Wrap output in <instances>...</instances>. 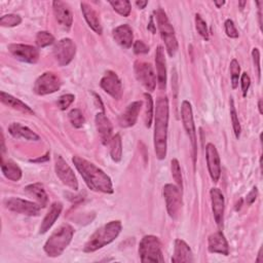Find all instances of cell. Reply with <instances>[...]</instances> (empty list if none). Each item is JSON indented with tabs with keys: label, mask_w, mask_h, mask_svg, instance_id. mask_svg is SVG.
Wrapping results in <instances>:
<instances>
[{
	"label": "cell",
	"mask_w": 263,
	"mask_h": 263,
	"mask_svg": "<svg viewBox=\"0 0 263 263\" xmlns=\"http://www.w3.org/2000/svg\"><path fill=\"white\" fill-rule=\"evenodd\" d=\"M8 132L9 134L16 139L23 138L29 141H38L40 138L39 136L33 132L31 128H29L28 126L22 125L18 122H13L8 126Z\"/></svg>",
	"instance_id": "cell-28"
},
{
	"label": "cell",
	"mask_w": 263,
	"mask_h": 263,
	"mask_svg": "<svg viewBox=\"0 0 263 263\" xmlns=\"http://www.w3.org/2000/svg\"><path fill=\"white\" fill-rule=\"evenodd\" d=\"M95 122H96L97 132L99 134L101 142L104 145L108 144L112 138V132H113V126L110 119L104 114V112H99L96 114Z\"/></svg>",
	"instance_id": "cell-19"
},
{
	"label": "cell",
	"mask_w": 263,
	"mask_h": 263,
	"mask_svg": "<svg viewBox=\"0 0 263 263\" xmlns=\"http://www.w3.org/2000/svg\"><path fill=\"white\" fill-rule=\"evenodd\" d=\"M75 97L72 93H67L64 96H61L57 102V105L59 107V109L61 110H66L74 101Z\"/></svg>",
	"instance_id": "cell-41"
},
{
	"label": "cell",
	"mask_w": 263,
	"mask_h": 263,
	"mask_svg": "<svg viewBox=\"0 0 263 263\" xmlns=\"http://www.w3.org/2000/svg\"><path fill=\"white\" fill-rule=\"evenodd\" d=\"M74 229L69 224H62L57 228L44 245V252L48 257H59L72 240Z\"/></svg>",
	"instance_id": "cell-4"
},
{
	"label": "cell",
	"mask_w": 263,
	"mask_h": 263,
	"mask_svg": "<svg viewBox=\"0 0 263 263\" xmlns=\"http://www.w3.org/2000/svg\"><path fill=\"white\" fill-rule=\"evenodd\" d=\"M208 249L211 253L222 254L224 256L229 255V246L225 235L221 230L212 233L208 238Z\"/></svg>",
	"instance_id": "cell-20"
},
{
	"label": "cell",
	"mask_w": 263,
	"mask_h": 263,
	"mask_svg": "<svg viewBox=\"0 0 263 263\" xmlns=\"http://www.w3.org/2000/svg\"><path fill=\"white\" fill-rule=\"evenodd\" d=\"M83 16L86 21V23L88 24V26L97 33V34H102L103 29H102V25L100 22V17L98 12L87 3L85 2H81L80 4Z\"/></svg>",
	"instance_id": "cell-26"
},
{
	"label": "cell",
	"mask_w": 263,
	"mask_h": 263,
	"mask_svg": "<svg viewBox=\"0 0 263 263\" xmlns=\"http://www.w3.org/2000/svg\"><path fill=\"white\" fill-rule=\"evenodd\" d=\"M205 157H206V164L209 168V174L213 182L217 183L221 176V162L220 156L214 144L209 143L205 146Z\"/></svg>",
	"instance_id": "cell-16"
},
{
	"label": "cell",
	"mask_w": 263,
	"mask_h": 263,
	"mask_svg": "<svg viewBox=\"0 0 263 263\" xmlns=\"http://www.w3.org/2000/svg\"><path fill=\"white\" fill-rule=\"evenodd\" d=\"M72 161L90 190L103 193H113L112 181L103 170L95 163L77 155L73 156Z\"/></svg>",
	"instance_id": "cell-1"
},
{
	"label": "cell",
	"mask_w": 263,
	"mask_h": 263,
	"mask_svg": "<svg viewBox=\"0 0 263 263\" xmlns=\"http://www.w3.org/2000/svg\"><path fill=\"white\" fill-rule=\"evenodd\" d=\"M148 30H150L152 33H155V32H156L155 26H154V24H153V16L150 17V22H149V25H148Z\"/></svg>",
	"instance_id": "cell-47"
},
{
	"label": "cell",
	"mask_w": 263,
	"mask_h": 263,
	"mask_svg": "<svg viewBox=\"0 0 263 263\" xmlns=\"http://www.w3.org/2000/svg\"><path fill=\"white\" fill-rule=\"evenodd\" d=\"M229 104H230V117H231L233 133L235 135V138L238 139L239 136H240V123H239V120H238V117H237V113H236L234 102H233L232 98H230Z\"/></svg>",
	"instance_id": "cell-36"
},
{
	"label": "cell",
	"mask_w": 263,
	"mask_h": 263,
	"mask_svg": "<svg viewBox=\"0 0 263 263\" xmlns=\"http://www.w3.org/2000/svg\"><path fill=\"white\" fill-rule=\"evenodd\" d=\"M101 87L110 95L113 99L119 100L122 96V84L117 76V74L113 71H107L105 75L102 77L100 81Z\"/></svg>",
	"instance_id": "cell-15"
},
{
	"label": "cell",
	"mask_w": 263,
	"mask_h": 263,
	"mask_svg": "<svg viewBox=\"0 0 263 263\" xmlns=\"http://www.w3.org/2000/svg\"><path fill=\"white\" fill-rule=\"evenodd\" d=\"M240 84H241V91H242V96L246 97L247 92L249 90V87L251 85V79L250 76L247 73H242L241 77H240Z\"/></svg>",
	"instance_id": "cell-45"
},
{
	"label": "cell",
	"mask_w": 263,
	"mask_h": 263,
	"mask_svg": "<svg viewBox=\"0 0 263 263\" xmlns=\"http://www.w3.org/2000/svg\"><path fill=\"white\" fill-rule=\"evenodd\" d=\"M0 100L4 105H6V106H8V107H10L14 110H17V111H21V112H24V113L34 114V111L27 104L22 102L20 99H16L11 95L6 93L5 91L0 92Z\"/></svg>",
	"instance_id": "cell-29"
},
{
	"label": "cell",
	"mask_w": 263,
	"mask_h": 263,
	"mask_svg": "<svg viewBox=\"0 0 263 263\" xmlns=\"http://www.w3.org/2000/svg\"><path fill=\"white\" fill-rule=\"evenodd\" d=\"M224 28H225V32L226 35L230 38H237L238 37V31L236 30L234 23L232 20L227 18L224 23Z\"/></svg>",
	"instance_id": "cell-42"
},
{
	"label": "cell",
	"mask_w": 263,
	"mask_h": 263,
	"mask_svg": "<svg viewBox=\"0 0 263 263\" xmlns=\"http://www.w3.org/2000/svg\"><path fill=\"white\" fill-rule=\"evenodd\" d=\"M110 5L113 7V9L123 16H128L130 13L132 5L130 2L127 0H120V1H110Z\"/></svg>",
	"instance_id": "cell-32"
},
{
	"label": "cell",
	"mask_w": 263,
	"mask_h": 263,
	"mask_svg": "<svg viewBox=\"0 0 263 263\" xmlns=\"http://www.w3.org/2000/svg\"><path fill=\"white\" fill-rule=\"evenodd\" d=\"M110 144V155L113 161L119 162L122 157V141L119 134L113 136L109 142Z\"/></svg>",
	"instance_id": "cell-31"
},
{
	"label": "cell",
	"mask_w": 263,
	"mask_h": 263,
	"mask_svg": "<svg viewBox=\"0 0 263 263\" xmlns=\"http://www.w3.org/2000/svg\"><path fill=\"white\" fill-rule=\"evenodd\" d=\"M154 150L156 157L162 160L166 156V140L168 126V100L159 97L156 100L154 116Z\"/></svg>",
	"instance_id": "cell-2"
},
{
	"label": "cell",
	"mask_w": 263,
	"mask_h": 263,
	"mask_svg": "<svg viewBox=\"0 0 263 263\" xmlns=\"http://www.w3.org/2000/svg\"><path fill=\"white\" fill-rule=\"evenodd\" d=\"M4 204L6 209L11 212L27 215V216H38L40 214L41 206L38 203L22 199L18 197H10L5 199Z\"/></svg>",
	"instance_id": "cell-13"
},
{
	"label": "cell",
	"mask_w": 263,
	"mask_h": 263,
	"mask_svg": "<svg viewBox=\"0 0 263 263\" xmlns=\"http://www.w3.org/2000/svg\"><path fill=\"white\" fill-rule=\"evenodd\" d=\"M52 9L54 17L60 26L63 27L65 30H69L73 22V14L70 6L64 1L58 0L52 2Z\"/></svg>",
	"instance_id": "cell-17"
},
{
	"label": "cell",
	"mask_w": 263,
	"mask_h": 263,
	"mask_svg": "<svg viewBox=\"0 0 263 263\" xmlns=\"http://www.w3.org/2000/svg\"><path fill=\"white\" fill-rule=\"evenodd\" d=\"M258 109H259V113L262 114L263 111H262V100L261 99L258 101Z\"/></svg>",
	"instance_id": "cell-52"
},
{
	"label": "cell",
	"mask_w": 263,
	"mask_h": 263,
	"mask_svg": "<svg viewBox=\"0 0 263 263\" xmlns=\"http://www.w3.org/2000/svg\"><path fill=\"white\" fill-rule=\"evenodd\" d=\"M49 153H46L45 155H44V157H41V158H38V159H31L30 161H32V162H39V161H46V160H48V158H49Z\"/></svg>",
	"instance_id": "cell-49"
},
{
	"label": "cell",
	"mask_w": 263,
	"mask_h": 263,
	"mask_svg": "<svg viewBox=\"0 0 263 263\" xmlns=\"http://www.w3.org/2000/svg\"><path fill=\"white\" fill-rule=\"evenodd\" d=\"M211 201H212V211L214 214V218L218 227L223 226L224 219V195L218 188H212L210 191Z\"/></svg>",
	"instance_id": "cell-18"
},
{
	"label": "cell",
	"mask_w": 263,
	"mask_h": 263,
	"mask_svg": "<svg viewBox=\"0 0 263 263\" xmlns=\"http://www.w3.org/2000/svg\"><path fill=\"white\" fill-rule=\"evenodd\" d=\"M112 34H113L114 40L120 46H122L123 48L132 47L134 35H133V30L128 25L123 24V25H120V26L116 27L113 30Z\"/></svg>",
	"instance_id": "cell-23"
},
{
	"label": "cell",
	"mask_w": 263,
	"mask_h": 263,
	"mask_svg": "<svg viewBox=\"0 0 263 263\" xmlns=\"http://www.w3.org/2000/svg\"><path fill=\"white\" fill-rule=\"evenodd\" d=\"M156 15V21H157V26L160 32V36L165 44L166 51L170 57H174L178 50V41L175 35V30L173 26L171 25L166 13L161 9L158 8L157 10L154 11Z\"/></svg>",
	"instance_id": "cell-5"
},
{
	"label": "cell",
	"mask_w": 263,
	"mask_h": 263,
	"mask_svg": "<svg viewBox=\"0 0 263 263\" xmlns=\"http://www.w3.org/2000/svg\"><path fill=\"white\" fill-rule=\"evenodd\" d=\"M145 97V101H146V108H145V125L146 127H150L151 123H152V119H153V100L150 93L145 92L144 93Z\"/></svg>",
	"instance_id": "cell-33"
},
{
	"label": "cell",
	"mask_w": 263,
	"mask_h": 263,
	"mask_svg": "<svg viewBox=\"0 0 263 263\" xmlns=\"http://www.w3.org/2000/svg\"><path fill=\"white\" fill-rule=\"evenodd\" d=\"M172 262L174 263H189L193 262V254L189 246L182 239L175 240L174 255L172 257Z\"/></svg>",
	"instance_id": "cell-22"
},
{
	"label": "cell",
	"mask_w": 263,
	"mask_h": 263,
	"mask_svg": "<svg viewBox=\"0 0 263 263\" xmlns=\"http://www.w3.org/2000/svg\"><path fill=\"white\" fill-rule=\"evenodd\" d=\"M54 171L58 178L62 181L64 185L71 188L72 190H78V182L76 176L71 166L61 155H58L55 157Z\"/></svg>",
	"instance_id": "cell-12"
},
{
	"label": "cell",
	"mask_w": 263,
	"mask_h": 263,
	"mask_svg": "<svg viewBox=\"0 0 263 263\" xmlns=\"http://www.w3.org/2000/svg\"><path fill=\"white\" fill-rule=\"evenodd\" d=\"M239 75H240L239 64L235 59H232L230 62V76H231V86L233 89H235L238 86Z\"/></svg>",
	"instance_id": "cell-37"
},
{
	"label": "cell",
	"mask_w": 263,
	"mask_h": 263,
	"mask_svg": "<svg viewBox=\"0 0 263 263\" xmlns=\"http://www.w3.org/2000/svg\"><path fill=\"white\" fill-rule=\"evenodd\" d=\"M52 53L60 66H67L76 53V45L70 38H63L54 44Z\"/></svg>",
	"instance_id": "cell-11"
},
{
	"label": "cell",
	"mask_w": 263,
	"mask_h": 263,
	"mask_svg": "<svg viewBox=\"0 0 263 263\" xmlns=\"http://www.w3.org/2000/svg\"><path fill=\"white\" fill-rule=\"evenodd\" d=\"M241 202H242V199H239V202H237L236 205H235V211L240 210V208H241Z\"/></svg>",
	"instance_id": "cell-53"
},
{
	"label": "cell",
	"mask_w": 263,
	"mask_h": 263,
	"mask_svg": "<svg viewBox=\"0 0 263 263\" xmlns=\"http://www.w3.org/2000/svg\"><path fill=\"white\" fill-rule=\"evenodd\" d=\"M22 23V17L18 14H5L0 18V26L2 27H15Z\"/></svg>",
	"instance_id": "cell-39"
},
{
	"label": "cell",
	"mask_w": 263,
	"mask_h": 263,
	"mask_svg": "<svg viewBox=\"0 0 263 263\" xmlns=\"http://www.w3.org/2000/svg\"><path fill=\"white\" fill-rule=\"evenodd\" d=\"M142 107V102L141 101H136L129 104L126 109L120 114L118 117V123L121 127H130L133 126L139 116V113L141 111Z\"/></svg>",
	"instance_id": "cell-21"
},
{
	"label": "cell",
	"mask_w": 263,
	"mask_h": 263,
	"mask_svg": "<svg viewBox=\"0 0 263 263\" xmlns=\"http://www.w3.org/2000/svg\"><path fill=\"white\" fill-rule=\"evenodd\" d=\"M256 261H257L258 263L263 261V259H262V248H260V250H259V253H258V258L256 259Z\"/></svg>",
	"instance_id": "cell-51"
},
{
	"label": "cell",
	"mask_w": 263,
	"mask_h": 263,
	"mask_svg": "<svg viewBox=\"0 0 263 263\" xmlns=\"http://www.w3.org/2000/svg\"><path fill=\"white\" fill-rule=\"evenodd\" d=\"M171 170H172V176L177 183L178 187L182 190L183 188V181H182V174H181V167L178 159L173 158L171 161Z\"/></svg>",
	"instance_id": "cell-38"
},
{
	"label": "cell",
	"mask_w": 263,
	"mask_h": 263,
	"mask_svg": "<svg viewBox=\"0 0 263 263\" xmlns=\"http://www.w3.org/2000/svg\"><path fill=\"white\" fill-rule=\"evenodd\" d=\"M252 57H253V62H254V67L256 68L258 79L260 80L261 77V66H260V51L257 47L253 48L252 50Z\"/></svg>",
	"instance_id": "cell-43"
},
{
	"label": "cell",
	"mask_w": 263,
	"mask_h": 263,
	"mask_svg": "<svg viewBox=\"0 0 263 263\" xmlns=\"http://www.w3.org/2000/svg\"><path fill=\"white\" fill-rule=\"evenodd\" d=\"M53 41H54V37L47 31L38 32L36 35V39H35L37 46L41 47V48L52 44Z\"/></svg>",
	"instance_id": "cell-35"
},
{
	"label": "cell",
	"mask_w": 263,
	"mask_h": 263,
	"mask_svg": "<svg viewBox=\"0 0 263 263\" xmlns=\"http://www.w3.org/2000/svg\"><path fill=\"white\" fill-rule=\"evenodd\" d=\"M148 4V1H136V5L140 8V9H144Z\"/></svg>",
	"instance_id": "cell-48"
},
{
	"label": "cell",
	"mask_w": 263,
	"mask_h": 263,
	"mask_svg": "<svg viewBox=\"0 0 263 263\" xmlns=\"http://www.w3.org/2000/svg\"><path fill=\"white\" fill-rule=\"evenodd\" d=\"M140 260L143 263L163 262L161 252V242L154 235H145L139 245Z\"/></svg>",
	"instance_id": "cell-6"
},
{
	"label": "cell",
	"mask_w": 263,
	"mask_h": 263,
	"mask_svg": "<svg viewBox=\"0 0 263 263\" xmlns=\"http://www.w3.org/2000/svg\"><path fill=\"white\" fill-rule=\"evenodd\" d=\"M61 84V79L57 74L52 72H45L36 79L33 90L38 96H45L58 91Z\"/></svg>",
	"instance_id": "cell-8"
},
{
	"label": "cell",
	"mask_w": 263,
	"mask_h": 263,
	"mask_svg": "<svg viewBox=\"0 0 263 263\" xmlns=\"http://www.w3.org/2000/svg\"><path fill=\"white\" fill-rule=\"evenodd\" d=\"M62 210H63V204L61 202H53L48 212L46 213L45 217L43 218L42 220V223L40 225V230H39V233L43 234L45 232H47L51 226L54 224V222L57 221V219L60 217L61 213H62Z\"/></svg>",
	"instance_id": "cell-25"
},
{
	"label": "cell",
	"mask_w": 263,
	"mask_h": 263,
	"mask_svg": "<svg viewBox=\"0 0 263 263\" xmlns=\"http://www.w3.org/2000/svg\"><path fill=\"white\" fill-rule=\"evenodd\" d=\"M155 65L157 71V83L160 89H165L166 86V68L163 48L158 46L155 52Z\"/></svg>",
	"instance_id": "cell-24"
},
{
	"label": "cell",
	"mask_w": 263,
	"mask_h": 263,
	"mask_svg": "<svg viewBox=\"0 0 263 263\" xmlns=\"http://www.w3.org/2000/svg\"><path fill=\"white\" fill-rule=\"evenodd\" d=\"M135 75L138 81L149 91H153L156 86V76L150 63L137 61L134 65Z\"/></svg>",
	"instance_id": "cell-10"
},
{
	"label": "cell",
	"mask_w": 263,
	"mask_h": 263,
	"mask_svg": "<svg viewBox=\"0 0 263 263\" xmlns=\"http://www.w3.org/2000/svg\"><path fill=\"white\" fill-rule=\"evenodd\" d=\"M246 3H247L246 1H241V2H238V4L240 5V8H241V9L243 8V6H245V4H246Z\"/></svg>",
	"instance_id": "cell-54"
},
{
	"label": "cell",
	"mask_w": 263,
	"mask_h": 263,
	"mask_svg": "<svg viewBox=\"0 0 263 263\" xmlns=\"http://www.w3.org/2000/svg\"><path fill=\"white\" fill-rule=\"evenodd\" d=\"M24 192L27 195H29L30 197L34 198L41 208L46 206L48 197H47L46 191L44 189V186L41 183H33V184L26 186L24 188Z\"/></svg>",
	"instance_id": "cell-27"
},
{
	"label": "cell",
	"mask_w": 263,
	"mask_h": 263,
	"mask_svg": "<svg viewBox=\"0 0 263 263\" xmlns=\"http://www.w3.org/2000/svg\"><path fill=\"white\" fill-rule=\"evenodd\" d=\"M214 4L216 5L217 8H220L225 4V1H214Z\"/></svg>",
	"instance_id": "cell-50"
},
{
	"label": "cell",
	"mask_w": 263,
	"mask_h": 263,
	"mask_svg": "<svg viewBox=\"0 0 263 263\" xmlns=\"http://www.w3.org/2000/svg\"><path fill=\"white\" fill-rule=\"evenodd\" d=\"M181 117L183 121V126L186 130V134L190 140V144L193 152V161L195 162L196 158V150H197V138H196V129L193 120V113L191 104L188 101H183L181 105Z\"/></svg>",
	"instance_id": "cell-7"
},
{
	"label": "cell",
	"mask_w": 263,
	"mask_h": 263,
	"mask_svg": "<svg viewBox=\"0 0 263 263\" xmlns=\"http://www.w3.org/2000/svg\"><path fill=\"white\" fill-rule=\"evenodd\" d=\"M1 171L3 175L10 181L17 182L22 178V170L12 160H4L1 156Z\"/></svg>",
	"instance_id": "cell-30"
},
{
	"label": "cell",
	"mask_w": 263,
	"mask_h": 263,
	"mask_svg": "<svg viewBox=\"0 0 263 263\" xmlns=\"http://www.w3.org/2000/svg\"><path fill=\"white\" fill-rule=\"evenodd\" d=\"M134 52L136 54H142V53H147L149 51V46L147 44H145L142 40H137L135 41L134 45Z\"/></svg>",
	"instance_id": "cell-44"
},
{
	"label": "cell",
	"mask_w": 263,
	"mask_h": 263,
	"mask_svg": "<svg viewBox=\"0 0 263 263\" xmlns=\"http://www.w3.org/2000/svg\"><path fill=\"white\" fill-rule=\"evenodd\" d=\"M257 196H258V189H257L256 186H254V187L252 188V190L248 193V195H247V197H246V202H247L249 205H251V204L256 200Z\"/></svg>",
	"instance_id": "cell-46"
},
{
	"label": "cell",
	"mask_w": 263,
	"mask_h": 263,
	"mask_svg": "<svg viewBox=\"0 0 263 263\" xmlns=\"http://www.w3.org/2000/svg\"><path fill=\"white\" fill-rule=\"evenodd\" d=\"M9 52L18 61L29 64H35L39 60V50L28 44L12 43L8 45Z\"/></svg>",
	"instance_id": "cell-14"
},
{
	"label": "cell",
	"mask_w": 263,
	"mask_h": 263,
	"mask_svg": "<svg viewBox=\"0 0 263 263\" xmlns=\"http://www.w3.org/2000/svg\"><path fill=\"white\" fill-rule=\"evenodd\" d=\"M195 28L198 32V34L205 40H209V32L206 23L203 21V18L200 16V14H195Z\"/></svg>",
	"instance_id": "cell-40"
},
{
	"label": "cell",
	"mask_w": 263,
	"mask_h": 263,
	"mask_svg": "<svg viewBox=\"0 0 263 263\" xmlns=\"http://www.w3.org/2000/svg\"><path fill=\"white\" fill-rule=\"evenodd\" d=\"M121 222L118 220L108 222L107 224L98 228L90 235L89 239L84 245L83 251L85 253H91L109 245L118 236V234L121 231Z\"/></svg>",
	"instance_id": "cell-3"
},
{
	"label": "cell",
	"mask_w": 263,
	"mask_h": 263,
	"mask_svg": "<svg viewBox=\"0 0 263 263\" xmlns=\"http://www.w3.org/2000/svg\"><path fill=\"white\" fill-rule=\"evenodd\" d=\"M68 117H69V120L71 122V124L76 127V128H80L84 125L85 123V119H84V116L82 114V112L75 108V109H72L69 114H68Z\"/></svg>",
	"instance_id": "cell-34"
},
{
	"label": "cell",
	"mask_w": 263,
	"mask_h": 263,
	"mask_svg": "<svg viewBox=\"0 0 263 263\" xmlns=\"http://www.w3.org/2000/svg\"><path fill=\"white\" fill-rule=\"evenodd\" d=\"M181 189L173 184H166L163 187V196L165 200L166 211L172 219H176L182 205Z\"/></svg>",
	"instance_id": "cell-9"
}]
</instances>
